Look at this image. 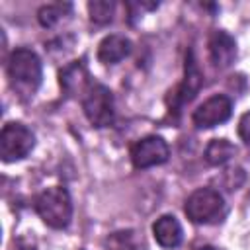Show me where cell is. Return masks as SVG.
Listing matches in <instances>:
<instances>
[{"mask_svg": "<svg viewBox=\"0 0 250 250\" xmlns=\"http://www.w3.org/2000/svg\"><path fill=\"white\" fill-rule=\"evenodd\" d=\"M35 211L51 229H66L72 219V199L66 188L53 186L43 189L35 199Z\"/></svg>", "mask_w": 250, "mask_h": 250, "instance_id": "7a4b0ae2", "label": "cell"}, {"mask_svg": "<svg viewBox=\"0 0 250 250\" xmlns=\"http://www.w3.org/2000/svg\"><path fill=\"white\" fill-rule=\"evenodd\" d=\"M232 113V102L223 96V94H217V96H211L207 98L195 111H193V125L199 127V129H211V127H217L221 123H225Z\"/></svg>", "mask_w": 250, "mask_h": 250, "instance_id": "52a82bcc", "label": "cell"}, {"mask_svg": "<svg viewBox=\"0 0 250 250\" xmlns=\"http://www.w3.org/2000/svg\"><path fill=\"white\" fill-rule=\"evenodd\" d=\"M35 145L31 129L23 123H6L0 133V156L4 162H16L25 158Z\"/></svg>", "mask_w": 250, "mask_h": 250, "instance_id": "5b68a950", "label": "cell"}, {"mask_svg": "<svg viewBox=\"0 0 250 250\" xmlns=\"http://www.w3.org/2000/svg\"><path fill=\"white\" fill-rule=\"evenodd\" d=\"M72 6L70 4H47V6H41L39 12H37V20L43 27H53L57 25L66 14H70Z\"/></svg>", "mask_w": 250, "mask_h": 250, "instance_id": "9a60e30c", "label": "cell"}, {"mask_svg": "<svg viewBox=\"0 0 250 250\" xmlns=\"http://www.w3.org/2000/svg\"><path fill=\"white\" fill-rule=\"evenodd\" d=\"M199 250H217V248H207V246H205V248H199Z\"/></svg>", "mask_w": 250, "mask_h": 250, "instance_id": "ac0fdd59", "label": "cell"}, {"mask_svg": "<svg viewBox=\"0 0 250 250\" xmlns=\"http://www.w3.org/2000/svg\"><path fill=\"white\" fill-rule=\"evenodd\" d=\"M152 234H154V240L162 246V248H176L182 244V238H184V230H182V225L180 221L174 217V215H162L154 221L152 225Z\"/></svg>", "mask_w": 250, "mask_h": 250, "instance_id": "8fae6325", "label": "cell"}, {"mask_svg": "<svg viewBox=\"0 0 250 250\" xmlns=\"http://www.w3.org/2000/svg\"><path fill=\"white\" fill-rule=\"evenodd\" d=\"M201 84H203V76H201V72L197 68V62L193 59V53L189 51L188 53V59H186V74H184V80L178 84V88L174 92H170L172 94V105L174 107H180V105L191 102L195 98V94L199 92Z\"/></svg>", "mask_w": 250, "mask_h": 250, "instance_id": "ba28073f", "label": "cell"}, {"mask_svg": "<svg viewBox=\"0 0 250 250\" xmlns=\"http://www.w3.org/2000/svg\"><path fill=\"white\" fill-rule=\"evenodd\" d=\"M59 82H61L62 90L68 96H84L86 90L92 84L90 74H88V70H86V66H84L82 61H74V62L66 64L59 72Z\"/></svg>", "mask_w": 250, "mask_h": 250, "instance_id": "9c48e42d", "label": "cell"}, {"mask_svg": "<svg viewBox=\"0 0 250 250\" xmlns=\"http://www.w3.org/2000/svg\"><path fill=\"white\" fill-rule=\"evenodd\" d=\"M223 209H225L223 195L213 188H199L191 191V195L186 199L184 205L188 219L197 225H207L217 221L223 215Z\"/></svg>", "mask_w": 250, "mask_h": 250, "instance_id": "277c9868", "label": "cell"}, {"mask_svg": "<svg viewBox=\"0 0 250 250\" xmlns=\"http://www.w3.org/2000/svg\"><path fill=\"white\" fill-rule=\"evenodd\" d=\"M168 156H170V148H168L166 141L158 135L143 137L131 146V162L139 170L164 164L168 160Z\"/></svg>", "mask_w": 250, "mask_h": 250, "instance_id": "8992f818", "label": "cell"}, {"mask_svg": "<svg viewBox=\"0 0 250 250\" xmlns=\"http://www.w3.org/2000/svg\"><path fill=\"white\" fill-rule=\"evenodd\" d=\"M238 135H240V139L246 145H250V111H246L240 117V121H238Z\"/></svg>", "mask_w": 250, "mask_h": 250, "instance_id": "e0dca14e", "label": "cell"}, {"mask_svg": "<svg viewBox=\"0 0 250 250\" xmlns=\"http://www.w3.org/2000/svg\"><path fill=\"white\" fill-rule=\"evenodd\" d=\"M113 12H115V2L113 0H92V2H88L90 20L96 21V23L111 21Z\"/></svg>", "mask_w": 250, "mask_h": 250, "instance_id": "2e32d148", "label": "cell"}, {"mask_svg": "<svg viewBox=\"0 0 250 250\" xmlns=\"http://www.w3.org/2000/svg\"><path fill=\"white\" fill-rule=\"evenodd\" d=\"M209 55H211V61H213L215 66H219V68L230 66L236 59L234 39L223 29L213 31L211 37H209Z\"/></svg>", "mask_w": 250, "mask_h": 250, "instance_id": "30bf717a", "label": "cell"}, {"mask_svg": "<svg viewBox=\"0 0 250 250\" xmlns=\"http://www.w3.org/2000/svg\"><path fill=\"white\" fill-rule=\"evenodd\" d=\"M43 68L39 57L31 49H16L8 59V78L16 94L31 98L41 84Z\"/></svg>", "mask_w": 250, "mask_h": 250, "instance_id": "6da1fadb", "label": "cell"}, {"mask_svg": "<svg viewBox=\"0 0 250 250\" xmlns=\"http://www.w3.org/2000/svg\"><path fill=\"white\" fill-rule=\"evenodd\" d=\"M82 109L86 119L94 127H107L115 119V105L113 94L107 86L100 82H92L86 94L82 96Z\"/></svg>", "mask_w": 250, "mask_h": 250, "instance_id": "3957f363", "label": "cell"}, {"mask_svg": "<svg viewBox=\"0 0 250 250\" xmlns=\"http://www.w3.org/2000/svg\"><path fill=\"white\" fill-rule=\"evenodd\" d=\"M131 53V41L123 35H107L98 45V59L104 64H117Z\"/></svg>", "mask_w": 250, "mask_h": 250, "instance_id": "7c38bea8", "label": "cell"}, {"mask_svg": "<svg viewBox=\"0 0 250 250\" xmlns=\"http://www.w3.org/2000/svg\"><path fill=\"white\" fill-rule=\"evenodd\" d=\"M104 246L105 250H143V242L139 234L131 229H123L107 234L104 240Z\"/></svg>", "mask_w": 250, "mask_h": 250, "instance_id": "4fadbf2b", "label": "cell"}, {"mask_svg": "<svg viewBox=\"0 0 250 250\" xmlns=\"http://www.w3.org/2000/svg\"><path fill=\"white\" fill-rule=\"evenodd\" d=\"M234 154H236V148L229 139H213L205 148V160L213 166L227 164Z\"/></svg>", "mask_w": 250, "mask_h": 250, "instance_id": "5bb4252c", "label": "cell"}]
</instances>
